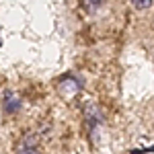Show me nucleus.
<instances>
[{
	"mask_svg": "<svg viewBox=\"0 0 154 154\" xmlns=\"http://www.w3.org/2000/svg\"><path fill=\"white\" fill-rule=\"evenodd\" d=\"M82 117H84V128L88 131L91 140H95L97 131H99L101 123H103V111H101V107L95 105V103H86L82 109Z\"/></svg>",
	"mask_w": 154,
	"mask_h": 154,
	"instance_id": "1",
	"label": "nucleus"
},
{
	"mask_svg": "<svg viewBox=\"0 0 154 154\" xmlns=\"http://www.w3.org/2000/svg\"><path fill=\"white\" fill-rule=\"evenodd\" d=\"M152 2H154V0H131L134 8H136V11H140V12L150 11V8H152Z\"/></svg>",
	"mask_w": 154,
	"mask_h": 154,
	"instance_id": "6",
	"label": "nucleus"
},
{
	"mask_svg": "<svg viewBox=\"0 0 154 154\" xmlns=\"http://www.w3.org/2000/svg\"><path fill=\"white\" fill-rule=\"evenodd\" d=\"M103 2H105V0H80V4H82V8L86 12H97L103 6Z\"/></svg>",
	"mask_w": 154,
	"mask_h": 154,
	"instance_id": "5",
	"label": "nucleus"
},
{
	"mask_svg": "<svg viewBox=\"0 0 154 154\" xmlns=\"http://www.w3.org/2000/svg\"><path fill=\"white\" fill-rule=\"evenodd\" d=\"M82 86H84L82 78H78L76 74H64L58 82V95L62 99H74L82 91Z\"/></svg>",
	"mask_w": 154,
	"mask_h": 154,
	"instance_id": "2",
	"label": "nucleus"
},
{
	"mask_svg": "<svg viewBox=\"0 0 154 154\" xmlns=\"http://www.w3.org/2000/svg\"><path fill=\"white\" fill-rule=\"evenodd\" d=\"M0 105H2V111L6 115H17L23 109V99H21V95L17 91L4 88L2 91V97H0Z\"/></svg>",
	"mask_w": 154,
	"mask_h": 154,
	"instance_id": "4",
	"label": "nucleus"
},
{
	"mask_svg": "<svg viewBox=\"0 0 154 154\" xmlns=\"http://www.w3.org/2000/svg\"><path fill=\"white\" fill-rule=\"evenodd\" d=\"M41 144H39V136L35 131H25L23 136L17 140L12 154H39Z\"/></svg>",
	"mask_w": 154,
	"mask_h": 154,
	"instance_id": "3",
	"label": "nucleus"
}]
</instances>
